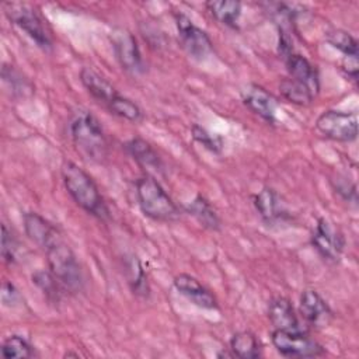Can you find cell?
<instances>
[{
	"mask_svg": "<svg viewBox=\"0 0 359 359\" xmlns=\"http://www.w3.org/2000/svg\"><path fill=\"white\" fill-rule=\"evenodd\" d=\"M60 174L66 191L83 210L100 220L109 219L108 206L97 184L83 168L72 161H66L60 168Z\"/></svg>",
	"mask_w": 359,
	"mask_h": 359,
	"instance_id": "6da1fadb",
	"label": "cell"
},
{
	"mask_svg": "<svg viewBox=\"0 0 359 359\" xmlns=\"http://www.w3.org/2000/svg\"><path fill=\"white\" fill-rule=\"evenodd\" d=\"M70 135L83 158L102 163L108 157V140L98 119L88 111H79L70 122Z\"/></svg>",
	"mask_w": 359,
	"mask_h": 359,
	"instance_id": "7a4b0ae2",
	"label": "cell"
},
{
	"mask_svg": "<svg viewBox=\"0 0 359 359\" xmlns=\"http://www.w3.org/2000/svg\"><path fill=\"white\" fill-rule=\"evenodd\" d=\"M136 199L144 216L156 222H172L180 217V209L153 175L136 180Z\"/></svg>",
	"mask_w": 359,
	"mask_h": 359,
	"instance_id": "3957f363",
	"label": "cell"
},
{
	"mask_svg": "<svg viewBox=\"0 0 359 359\" xmlns=\"http://www.w3.org/2000/svg\"><path fill=\"white\" fill-rule=\"evenodd\" d=\"M48 257V265L53 276L70 292H80L84 285L81 266L72 251V248L63 241L62 237L55 240L45 248Z\"/></svg>",
	"mask_w": 359,
	"mask_h": 359,
	"instance_id": "277c9868",
	"label": "cell"
},
{
	"mask_svg": "<svg viewBox=\"0 0 359 359\" xmlns=\"http://www.w3.org/2000/svg\"><path fill=\"white\" fill-rule=\"evenodd\" d=\"M3 8L7 18L21 31H24L25 35L29 36L36 43L38 48H41L45 52L52 50V36L46 25L43 24L41 14L34 6L28 3L7 1L3 4Z\"/></svg>",
	"mask_w": 359,
	"mask_h": 359,
	"instance_id": "5b68a950",
	"label": "cell"
},
{
	"mask_svg": "<svg viewBox=\"0 0 359 359\" xmlns=\"http://www.w3.org/2000/svg\"><path fill=\"white\" fill-rule=\"evenodd\" d=\"M271 339L276 351L287 358H317L325 353L324 348L303 330H273Z\"/></svg>",
	"mask_w": 359,
	"mask_h": 359,
	"instance_id": "8992f818",
	"label": "cell"
},
{
	"mask_svg": "<svg viewBox=\"0 0 359 359\" xmlns=\"http://www.w3.org/2000/svg\"><path fill=\"white\" fill-rule=\"evenodd\" d=\"M316 128L327 139L349 143L358 136V116L353 112L325 111L317 118Z\"/></svg>",
	"mask_w": 359,
	"mask_h": 359,
	"instance_id": "52a82bcc",
	"label": "cell"
},
{
	"mask_svg": "<svg viewBox=\"0 0 359 359\" xmlns=\"http://www.w3.org/2000/svg\"><path fill=\"white\" fill-rule=\"evenodd\" d=\"M174 20L180 43L191 57L202 60L212 53L213 43L209 35L203 29L196 27L188 15L177 11L174 13Z\"/></svg>",
	"mask_w": 359,
	"mask_h": 359,
	"instance_id": "ba28073f",
	"label": "cell"
},
{
	"mask_svg": "<svg viewBox=\"0 0 359 359\" xmlns=\"http://www.w3.org/2000/svg\"><path fill=\"white\" fill-rule=\"evenodd\" d=\"M109 41L121 67L130 74H140L144 70L142 53L133 34L125 28H115Z\"/></svg>",
	"mask_w": 359,
	"mask_h": 359,
	"instance_id": "9c48e42d",
	"label": "cell"
},
{
	"mask_svg": "<svg viewBox=\"0 0 359 359\" xmlns=\"http://www.w3.org/2000/svg\"><path fill=\"white\" fill-rule=\"evenodd\" d=\"M311 244L327 261L337 262L345 247L342 231L328 219H318L311 236Z\"/></svg>",
	"mask_w": 359,
	"mask_h": 359,
	"instance_id": "30bf717a",
	"label": "cell"
},
{
	"mask_svg": "<svg viewBox=\"0 0 359 359\" xmlns=\"http://www.w3.org/2000/svg\"><path fill=\"white\" fill-rule=\"evenodd\" d=\"M299 310L304 321L313 328H325L334 320V313L327 302L313 289H306L302 293Z\"/></svg>",
	"mask_w": 359,
	"mask_h": 359,
	"instance_id": "8fae6325",
	"label": "cell"
},
{
	"mask_svg": "<svg viewBox=\"0 0 359 359\" xmlns=\"http://www.w3.org/2000/svg\"><path fill=\"white\" fill-rule=\"evenodd\" d=\"M241 100L244 105L258 115L265 122L275 125L276 122V100L264 87L258 84H248L241 91Z\"/></svg>",
	"mask_w": 359,
	"mask_h": 359,
	"instance_id": "7c38bea8",
	"label": "cell"
},
{
	"mask_svg": "<svg viewBox=\"0 0 359 359\" xmlns=\"http://www.w3.org/2000/svg\"><path fill=\"white\" fill-rule=\"evenodd\" d=\"M174 287L185 296L192 304L205 310H217L216 297L196 278L188 273H180L174 278Z\"/></svg>",
	"mask_w": 359,
	"mask_h": 359,
	"instance_id": "4fadbf2b",
	"label": "cell"
},
{
	"mask_svg": "<svg viewBox=\"0 0 359 359\" xmlns=\"http://www.w3.org/2000/svg\"><path fill=\"white\" fill-rule=\"evenodd\" d=\"M125 149L147 175L154 177L163 174L164 164L149 142L142 137H132L125 143Z\"/></svg>",
	"mask_w": 359,
	"mask_h": 359,
	"instance_id": "5bb4252c",
	"label": "cell"
},
{
	"mask_svg": "<svg viewBox=\"0 0 359 359\" xmlns=\"http://www.w3.org/2000/svg\"><path fill=\"white\" fill-rule=\"evenodd\" d=\"M285 63H286L290 79L306 86L314 95L318 94L320 91L318 72L316 66L309 62V59L293 52L285 59Z\"/></svg>",
	"mask_w": 359,
	"mask_h": 359,
	"instance_id": "9a60e30c",
	"label": "cell"
},
{
	"mask_svg": "<svg viewBox=\"0 0 359 359\" xmlns=\"http://www.w3.org/2000/svg\"><path fill=\"white\" fill-rule=\"evenodd\" d=\"M25 234L43 250L60 237L57 229L45 217L35 212H28L22 216Z\"/></svg>",
	"mask_w": 359,
	"mask_h": 359,
	"instance_id": "2e32d148",
	"label": "cell"
},
{
	"mask_svg": "<svg viewBox=\"0 0 359 359\" xmlns=\"http://www.w3.org/2000/svg\"><path fill=\"white\" fill-rule=\"evenodd\" d=\"M254 206L259 216L262 217V220L268 224L283 220L287 213L279 195L275 192V189L269 187H264L254 196Z\"/></svg>",
	"mask_w": 359,
	"mask_h": 359,
	"instance_id": "e0dca14e",
	"label": "cell"
},
{
	"mask_svg": "<svg viewBox=\"0 0 359 359\" xmlns=\"http://www.w3.org/2000/svg\"><path fill=\"white\" fill-rule=\"evenodd\" d=\"M80 80L84 88L93 95L94 100L104 104L107 108L119 95L116 88L101 74L91 67H83L80 72Z\"/></svg>",
	"mask_w": 359,
	"mask_h": 359,
	"instance_id": "ac0fdd59",
	"label": "cell"
},
{
	"mask_svg": "<svg viewBox=\"0 0 359 359\" xmlns=\"http://www.w3.org/2000/svg\"><path fill=\"white\" fill-rule=\"evenodd\" d=\"M268 317L273 325V330H286V331H299L297 316L292 303L286 297H275L271 300L268 307Z\"/></svg>",
	"mask_w": 359,
	"mask_h": 359,
	"instance_id": "d6986e66",
	"label": "cell"
},
{
	"mask_svg": "<svg viewBox=\"0 0 359 359\" xmlns=\"http://www.w3.org/2000/svg\"><path fill=\"white\" fill-rule=\"evenodd\" d=\"M210 15L229 28H238L241 15V3L236 0H210L205 3Z\"/></svg>",
	"mask_w": 359,
	"mask_h": 359,
	"instance_id": "ffe728a7",
	"label": "cell"
},
{
	"mask_svg": "<svg viewBox=\"0 0 359 359\" xmlns=\"http://www.w3.org/2000/svg\"><path fill=\"white\" fill-rule=\"evenodd\" d=\"M187 210L189 215H192L199 224H202L205 229L212 230V231H219L222 222L210 202L202 196L196 195L187 206Z\"/></svg>",
	"mask_w": 359,
	"mask_h": 359,
	"instance_id": "44dd1931",
	"label": "cell"
},
{
	"mask_svg": "<svg viewBox=\"0 0 359 359\" xmlns=\"http://www.w3.org/2000/svg\"><path fill=\"white\" fill-rule=\"evenodd\" d=\"M125 272H126L128 285L133 292V294L139 297H149L150 287L147 282V275L143 269L142 262L136 255L130 254L125 258Z\"/></svg>",
	"mask_w": 359,
	"mask_h": 359,
	"instance_id": "7402d4cb",
	"label": "cell"
},
{
	"mask_svg": "<svg viewBox=\"0 0 359 359\" xmlns=\"http://www.w3.org/2000/svg\"><path fill=\"white\" fill-rule=\"evenodd\" d=\"M230 351L240 359H255L261 356L259 341L250 331L236 332L230 339Z\"/></svg>",
	"mask_w": 359,
	"mask_h": 359,
	"instance_id": "603a6c76",
	"label": "cell"
},
{
	"mask_svg": "<svg viewBox=\"0 0 359 359\" xmlns=\"http://www.w3.org/2000/svg\"><path fill=\"white\" fill-rule=\"evenodd\" d=\"M325 41L335 49H338L345 59H358V41L344 29H331L325 34Z\"/></svg>",
	"mask_w": 359,
	"mask_h": 359,
	"instance_id": "cb8c5ba5",
	"label": "cell"
},
{
	"mask_svg": "<svg viewBox=\"0 0 359 359\" xmlns=\"http://www.w3.org/2000/svg\"><path fill=\"white\" fill-rule=\"evenodd\" d=\"M279 90L285 100L297 105H309L316 97L306 86L294 81L290 77H286L280 81Z\"/></svg>",
	"mask_w": 359,
	"mask_h": 359,
	"instance_id": "d4e9b609",
	"label": "cell"
},
{
	"mask_svg": "<svg viewBox=\"0 0 359 359\" xmlns=\"http://www.w3.org/2000/svg\"><path fill=\"white\" fill-rule=\"evenodd\" d=\"M34 355L32 345L21 335H10L1 344V356L4 359H28Z\"/></svg>",
	"mask_w": 359,
	"mask_h": 359,
	"instance_id": "484cf974",
	"label": "cell"
},
{
	"mask_svg": "<svg viewBox=\"0 0 359 359\" xmlns=\"http://www.w3.org/2000/svg\"><path fill=\"white\" fill-rule=\"evenodd\" d=\"M108 109L114 115H116L119 118H123L126 121H130V122H139L143 118L140 107L135 101H132L130 98L123 97L121 94L109 104Z\"/></svg>",
	"mask_w": 359,
	"mask_h": 359,
	"instance_id": "4316f807",
	"label": "cell"
},
{
	"mask_svg": "<svg viewBox=\"0 0 359 359\" xmlns=\"http://www.w3.org/2000/svg\"><path fill=\"white\" fill-rule=\"evenodd\" d=\"M32 282L45 294V297L53 303L60 300V286H63L52 272L38 271L32 275Z\"/></svg>",
	"mask_w": 359,
	"mask_h": 359,
	"instance_id": "83f0119b",
	"label": "cell"
},
{
	"mask_svg": "<svg viewBox=\"0 0 359 359\" xmlns=\"http://www.w3.org/2000/svg\"><path fill=\"white\" fill-rule=\"evenodd\" d=\"M1 77H3V81L10 87L11 93L14 95H25L28 93L32 91V86L31 83L24 79L21 76V73L18 70H15L11 65H3L1 67Z\"/></svg>",
	"mask_w": 359,
	"mask_h": 359,
	"instance_id": "f1b7e54d",
	"label": "cell"
},
{
	"mask_svg": "<svg viewBox=\"0 0 359 359\" xmlns=\"http://www.w3.org/2000/svg\"><path fill=\"white\" fill-rule=\"evenodd\" d=\"M191 132H192L194 140L198 142L201 146H203L205 149H208L212 153H220L223 143L219 136L212 135L210 132H208L205 128H202L199 125H194Z\"/></svg>",
	"mask_w": 359,
	"mask_h": 359,
	"instance_id": "f546056e",
	"label": "cell"
},
{
	"mask_svg": "<svg viewBox=\"0 0 359 359\" xmlns=\"http://www.w3.org/2000/svg\"><path fill=\"white\" fill-rule=\"evenodd\" d=\"M18 240L7 229L6 224H1V257L7 264H14L18 252Z\"/></svg>",
	"mask_w": 359,
	"mask_h": 359,
	"instance_id": "4dcf8cb0",
	"label": "cell"
},
{
	"mask_svg": "<svg viewBox=\"0 0 359 359\" xmlns=\"http://www.w3.org/2000/svg\"><path fill=\"white\" fill-rule=\"evenodd\" d=\"M20 302H21V294L18 293L17 287L11 282L4 280L1 285V303L6 307H15L20 304Z\"/></svg>",
	"mask_w": 359,
	"mask_h": 359,
	"instance_id": "1f68e13d",
	"label": "cell"
},
{
	"mask_svg": "<svg viewBox=\"0 0 359 359\" xmlns=\"http://www.w3.org/2000/svg\"><path fill=\"white\" fill-rule=\"evenodd\" d=\"M337 192L345 199V201H352L353 203H356V188L355 184H348L346 181H338V184L335 185Z\"/></svg>",
	"mask_w": 359,
	"mask_h": 359,
	"instance_id": "d6a6232c",
	"label": "cell"
}]
</instances>
